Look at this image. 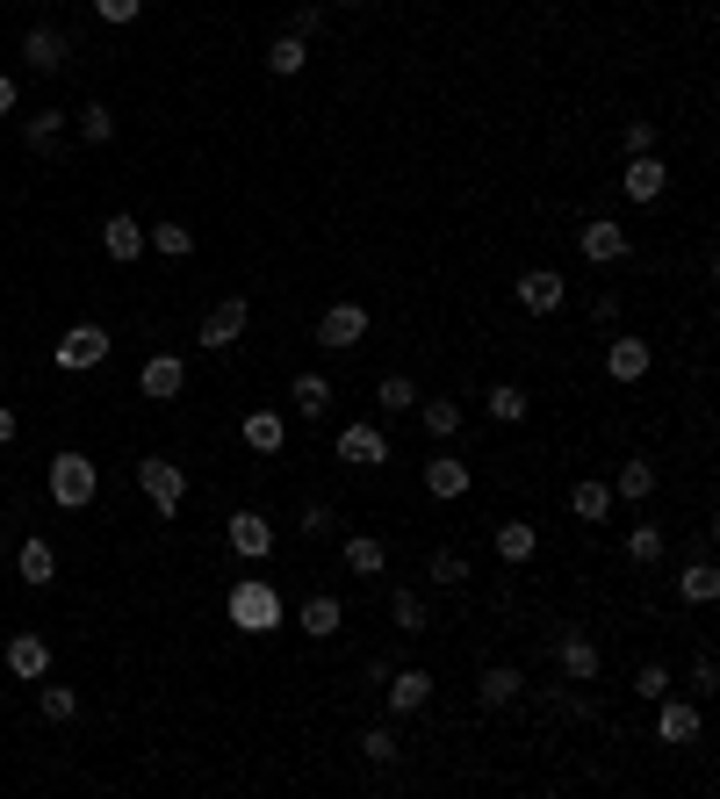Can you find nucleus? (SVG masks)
Wrapping results in <instances>:
<instances>
[{
  "instance_id": "f257e3e1",
  "label": "nucleus",
  "mask_w": 720,
  "mask_h": 799,
  "mask_svg": "<svg viewBox=\"0 0 720 799\" xmlns=\"http://www.w3.org/2000/svg\"><path fill=\"white\" fill-rule=\"evenodd\" d=\"M224 620H231L238 634H274V627H282V591H274L267 576H238L231 598H224Z\"/></svg>"
},
{
  "instance_id": "f03ea898",
  "label": "nucleus",
  "mask_w": 720,
  "mask_h": 799,
  "mask_svg": "<svg viewBox=\"0 0 720 799\" xmlns=\"http://www.w3.org/2000/svg\"><path fill=\"white\" fill-rule=\"evenodd\" d=\"M95 490H101V468H95L80 447H66V454L51 461V504H58V512H80V504H95Z\"/></svg>"
},
{
  "instance_id": "7ed1b4c3",
  "label": "nucleus",
  "mask_w": 720,
  "mask_h": 799,
  "mask_svg": "<svg viewBox=\"0 0 720 799\" xmlns=\"http://www.w3.org/2000/svg\"><path fill=\"white\" fill-rule=\"evenodd\" d=\"M137 490L151 497V512H159V519H174L180 504H188V468H180V461L145 454V461H137Z\"/></svg>"
},
{
  "instance_id": "20e7f679",
  "label": "nucleus",
  "mask_w": 720,
  "mask_h": 799,
  "mask_svg": "<svg viewBox=\"0 0 720 799\" xmlns=\"http://www.w3.org/2000/svg\"><path fill=\"white\" fill-rule=\"evenodd\" d=\"M245 325H253V303H245V296H224L217 310H209L203 325H195V346L224 353V346H238V339H245Z\"/></svg>"
},
{
  "instance_id": "39448f33",
  "label": "nucleus",
  "mask_w": 720,
  "mask_h": 799,
  "mask_svg": "<svg viewBox=\"0 0 720 799\" xmlns=\"http://www.w3.org/2000/svg\"><path fill=\"white\" fill-rule=\"evenodd\" d=\"M51 353H58V367H66V375H87V367L109 361V325H72Z\"/></svg>"
},
{
  "instance_id": "423d86ee",
  "label": "nucleus",
  "mask_w": 720,
  "mask_h": 799,
  "mask_svg": "<svg viewBox=\"0 0 720 799\" xmlns=\"http://www.w3.org/2000/svg\"><path fill=\"white\" fill-rule=\"evenodd\" d=\"M512 296H519V310H533V317H555L562 310V296H570V282H562L555 267H526L512 282Z\"/></svg>"
},
{
  "instance_id": "0eeeda50",
  "label": "nucleus",
  "mask_w": 720,
  "mask_h": 799,
  "mask_svg": "<svg viewBox=\"0 0 720 799\" xmlns=\"http://www.w3.org/2000/svg\"><path fill=\"white\" fill-rule=\"evenodd\" d=\"M663 188H670V166L655 159V151H634V159L620 166V195L627 203H663Z\"/></svg>"
},
{
  "instance_id": "6e6552de",
  "label": "nucleus",
  "mask_w": 720,
  "mask_h": 799,
  "mask_svg": "<svg viewBox=\"0 0 720 799\" xmlns=\"http://www.w3.org/2000/svg\"><path fill=\"white\" fill-rule=\"evenodd\" d=\"M555 663H562V678H570V684H591V678H599V641H591L584 627H562V634H555Z\"/></svg>"
},
{
  "instance_id": "1a4fd4ad",
  "label": "nucleus",
  "mask_w": 720,
  "mask_h": 799,
  "mask_svg": "<svg viewBox=\"0 0 720 799\" xmlns=\"http://www.w3.org/2000/svg\"><path fill=\"white\" fill-rule=\"evenodd\" d=\"M22 66H29V72H66V66H72V43H66V29L37 22V29L22 37Z\"/></svg>"
},
{
  "instance_id": "9d476101",
  "label": "nucleus",
  "mask_w": 720,
  "mask_h": 799,
  "mask_svg": "<svg viewBox=\"0 0 720 799\" xmlns=\"http://www.w3.org/2000/svg\"><path fill=\"white\" fill-rule=\"evenodd\" d=\"M137 389H145L151 404H174V396L188 389V367H180V353H151V361L137 367Z\"/></svg>"
},
{
  "instance_id": "9b49d317",
  "label": "nucleus",
  "mask_w": 720,
  "mask_h": 799,
  "mask_svg": "<svg viewBox=\"0 0 720 799\" xmlns=\"http://www.w3.org/2000/svg\"><path fill=\"white\" fill-rule=\"evenodd\" d=\"M361 339H367V310H361V303H332V310L317 317V346L346 353V346H361Z\"/></svg>"
},
{
  "instance_id": "f8f14e48",
  "label": "nucleus",
  "mask_w": 720,
  "mask_h": 799,
  "mask_svg": "<svg viewBox=\"0 0 720 799\" xmlns=\"http://www.w3.org/2000/svg\"><path fill=\"white\" fill-rule=\"evenodd\" d=\"M231 555L238 562H267L274 555V519L267 512H231Z\"/></svg>"
},
{
  "instance_id": "ddd939ff",
  "label": "nucleus",
  "mask_w": 720,
  "mask_h": 799,
  "mask_svg": "<svg viewBox=\"0 0 720 799\" xmlns=\"http://www.w3.org/2000/svg\"><path fill=\"white\" fill-rule=\"evenodd\" d=\"M655 734H663L670 749H678V742H699V706H692V699H670V691H663V699H655Z\"/></svg>"
},
{
  "instance_id": "4468645a",
  "label": "nucleus",
  "mask_w": 720,
  "mask_h": 799,
  "mask_svg": "<svg viewBox=\"0 0 720 799\" xmlns=\"http://www.w3.org/2000/svg\"><path fill=\"white\" fill-rule=\"evenodd\" d=\"M576 245H584L591 267H612V259H627V230L612 224V217H591L584 230H576Z\"/></svg>"
},
{
  "instance_id": "2eb2a0df",
  "label": "nucleus",
  "mask_w": 720,
  "mask_h": 799,
  "mask_svg": "<svg viewBox=\"0 0 720 799\" xmlns=\"http://www.w3.org/2000/svg\"><path fill=\"white\" fill-rule=\"evenodd\" d=\"M101 253H109L116 267H130V259L145 253V224L122 217V209H116V217H101Z\"/></svg>"
},
{
  "instance_id": "dca6fc26",
  "label": "nucleus",
  "mask_w": 720,
  "mask_h": 799,
  "mask_svg": "<svg viewBox=\"0 0 720 799\" xmlns=\"http://www.w3.org/2000/svg\"><path fill=\"white\" fill-rule=\"evenodd\" d=\"M339 461H354V468H382V461H389L382 425H346V433H339Z\"/></svg>"
},
{
  "instance_id": "f3484780",
  "label": "nucleus",
  "mask_w": 720,
  "mask_h": 799,
  "mask_svg": "<svg viewBox=\"0 0 720 799\" xmlns=\"http://www.w3.org/2000/svg\"><path fill=\"white\" fill-rule=\"evenodd\" d=\"M8 670H14V678H29V684H43V678H51V641H43V634H14L8 641Z\"/></svg>"
},
{
  "instance_id": "a211bd4d",
  "label": "nucleus",
  "mask_w": 720,
  "mask_h": 799,
  "mask_svg": "<svg viewBox=\"0 0 720 799\" xmlns=\"http://www.w3.org/2000/svg\"><path fill=\"white\" fill-rule=\"evenodd\" d=\"M490 548H497V562H533V548H541V533H533V519H497V533H490Z\"/></svg>"
},
{
  "instance_id": "6ab92c4d",
  "label": "nucleus",
  "mask_w": 720,
  "mask_h": 799,
  "mask_svg": "<svg viewBox=\"0 0 720 799\" xmlns=\"http://www.w3.org/2000/svg\"><path fill=\"white\" fill-rule=\"evenodd\" d=\"M649 361H655L649 339H627V332L605 346V375H612V382H641V375H649Z\"/></svg>"
},
{
  "instance_id": "aec40b11",
  "label": "nucleus",
  "mask_w": 720,
  "mask_h": 799,
  "mask_svg": "<svg viewBox=\"0 0 720 799\" xmlns=\"http://www.w3.org/2000/svg\"><path fill=\"white\" fill-rule=\"evenodd\" d=\"M389 684V713H425L433 706V678L425 670H396V678H382Z\"/></svg>"
},
{
  "instance_id": "412c9836",
  "label": "nucleus",
  "mask_w": 720,
  "mask_h": 799,
  "mask_svg": "<svg viewBox=\"0 0 720 799\" xmlns=\"http://www.w3.org/2000/svg\"><path fill=\"white\" fill-rule=\"evenodd\" d=\"M296 620H303V634H310V641H332V634H339V620H346V612H339V598H332V591H310V598H303V612H296Z\"/></svg>"
},
{
  "instance_id": "4be33fe9",
  "label": "nucleus",
  "mask_w": 720,
  "mask_h": 799,
  "mask_svg": "<svg viewBox=\"0 0 720 799\" xmlns=\"http://www.w3.org/2000/svg\"><path fill=\"white\" fill-rule=\"evenodd\" d=\"M14 576H22L29 591H43V583L58 576V555H51V541H22V548H14Z\"/></svg>"
},
{
  "instance_id": "5701e85b",
  "label": "nucleus",
  "mask_w": 720,
  "mask_h": 799,
  "mask_svg": "<svg viewBox=\"0 0 720 799\" xmlns=\"http://www.w3.org/2000/svg\"><path fill=\"white\" fill-rule=\"evenodd\" d=\"M469 483H476V475H469V461H454V454L425 461V490H433V497H469Z\"/></svg>"
},
{
  "instance_id": "b1692460",
  "label": "nucleus",
  "mask_w": 720,
  "mask_h": 799,
  "mask_svg": "<svg viewBox=\"0 0 720 799\" xmlns=\"http://www.w3.org/2000/svg\"><path fill=\"white\" fill-rule=\"evenodd\" d=\"M245 447L253 454H282L288 447V418L282 411H253V418H245Z\"/></svg>"
},
{
  "instance_id": "393cba45",
  "label": "nucleus",
  "mask_w": 720,
  "mask_h": 799,
  "mask_svg": "<svg viewBox=\"0 0 720 799\" xmlns=\"http://www.w3.org/2000/svg\"><path fill=\"white\" fill-rule=\"evenodd\" d=\"M339 562H346L354 576H382V570H389V548H382L375 533H354V541L339 548Z\"/></svg>"
},
{
  "instance_id": "a878e982",
  "label": "nucleus",
  "mask_w": 720,
  "mask_h": 799,
  "mask_svg": "<svg viewBox=\"0 0 720 799\" xmlns=\"http://www.w3.org/2000/svg\"><path fill=\"white\" fill-rule=\"evenodd\" d=\"M519 691H526V678H519L512 663H497V670H483V678H476V699L490 706V713H497V706H512Z\"/></svg>"
},
{
  "instance_id": "bb28decb",
  "label": "nucleus",
  "mask_w": 720,
  "mask_h": 799,
  "mask_svg": "<svg viewBox=\"0 0 720 799\" xmlns=\"http://www.w3.org/2000/svg\"><path fill=\"white\" fill-rule=\"evenodd\" d=\"M483 411H490V418H497V425H519V418H526V411H533V396L519 389V382H490Z\"/></svg>"
},
{
  "instance_id": "cd10ccee",
  "label": "nucleus",
  "mask_w": 720,
  "mask_h": 799,
  "mask_svg": "<svg viewBox=\"0 0 720 799\" xmlns=\"http://www.w3.org/2000/svg\"><path fill=\"white\" fill-rule=\"evenodd\" d=\"M612 497H620V504H649V497H655V468H649V461H620Z\"/></svg>"
},
{
  "instance_id": "c85d7f7f",
  "label": "nucleus",
  "mask_w": 720,
  "mask_h": 799,
  "mask_svg": "<svg viewBox=\"0 0 720 799\" xmlns=\"http://www.w3.org/2000/svg\"><path fill=\"white\" fill-rule=\"evenodd\" d=\"M570 519H584V526L612 519V483H570Z\"/></svg>"
},
{
  "instance_id": "c756f323",
  "label": "nucleus",
  "mask_w": 720,
  "mask_h": 799,
  "mask_svg": "<svg viewBox=\"0 0 720 799\" xmlns=\"http://www.w3.org/2000/svg\"><path fill=\"white\" fill-rule=\"evenodd\" d=\"M678 598H684V605H713V598H720V570H713L707 555H699L692 570L678 576Z\"/></svg>"
},
{
  "instance_id": "7c9ffc66",
  "label": "nucleus",
  "mask_w": 720,
  "mask_h": 799,
  "mask_svg": "<svg viewBox=\"0 0 720 799\" xmlns=\"http://www.w3.org/2000/svg\"><path fill=\"white\" fill-rule=\"evenodd\" d=\"M303 66H310V43H303V37H274L267 43V72H274V80H296Z\"/></svg>"
},
{
  "instance_id": "2f4dec72",
  "label": "nucleus",
  "mask_w": 720,
  "mask_h": 799,
  "mask_svg": "<svg viewBox=\"0 0 720 799\" xmlns=\"http://www.w3.org/2000/svg\"><path fill=\"white\" fill-rule=\"evenodd\" d=\"M288 404H296L303 418H325V411H332V382H325V375L310 367V375H296V389H288Z\"/></svg>"
},
{
  "instance_id": "473e14b6",
  "label": "nucleus",
  "mask_w": 720,
  "mask_h": 799,
  "mask_svg": "<svg viewBox=\"0 0 720 799\" xmlns=\"http://www.w3.org/2000/svg\"><path fill=\"white\" fill-rule=\"evenodd\" d=\"M375 404L389 411V418H396V411H418V382H411V375H382L375 382Z\"/></svg>"
},
{
  "instance_id": "72a5a7b5",
  "label": "nucleus",
  "mask_w": 720,
  "mask_h": 799,
  "mask_svg": "<svg viewBox=\"0 0 720 799\" xmlns=\"http://www.w3.org/2000/svg\"><path fill=\"white\" fill-rule=\"evenodd\" d=\"M418 425L433 440H454V433H462V404H447V396H440V404H418Z\"/></svg>"
},
{
  "instance_id": "f704fd0d",
  "label": "nucleus",
  "mask_w": 720,
  "mask_h": 799,
  "mask_svg": "<svg viewBox=\"0 0 720 799\" xmlns=\"http://www.w3.org/2000/svg\"><path fill=\"white\" fill-rule=\"evenodd\" d=\"M72 130H80V145H109V137H116V116L101 109V101H87V109L72 116Z\"/></svg>"
},
{
  "instance_id": "c9c22d12",
  "label": "nucleus",
  "mask_w": 720,
  "mask_h": 799,
  "mask_svg": "<svg viewBox=\"0 0 720 799\" xmlns=\"http://www.w3.org/2000/svg\"><path fill=\"white\" fill-rule=\"evenodd\" d=\"M145 245H159L166 259H188V253H195V230H188V224H151Z\"/></svg>"
},
{
  "instance_id": "e433bc0d",
  "label": "nucleus",
  "mask_w": 720,
  "mask_h": 799,
  "mask_svg": "<svg viewBox=\"0 0 720 799\" xmlns=\"http://www.w3.org/2000/svg\"><path fill=\"white\" fill-rule=\"evenodd\" d=\"M627 562L655 570V562H663V533H655V526H634V533H627Z\"/></svg>"
},
{
  "instance_id": "4c0bfd02",
  "label": "nucleus",
  "mask_w": 720,
  "mask_h": 799,
  "mask_svg": "<svg viewBox=\"0 0 720 799\" xmlns=\"http://www.w3.org/2000/svg\"><path fill=\"white\" fill-rule=\"evenodd\" d=\"M37 706H43V720H72V713H80V691H72V684H43Z\"/></svg>"
},
{
  "instance_id": "58836bf2",
  "label": "nucleus",
  "mask_w": 720,
  "mask_h": 799,
  "mask_svg": "<svg viewBox=\"0 0 720 799\" xmlns=\"http://www.w3.org/2000/svg\"><path fill=\"white\" fill-rule=\"evenodd\" d=\"M389 620L404 627V634H418V627H425V598L418 591H389Z\"/></svg>"
},
{
  "instance_id": "ea45409f",
  "label": "nucleus",
  "mask_w": 720,
  "mask_h": 799,
  "mask_svg": "<svg viewBox=\"0 0 720 799\" xmlns=\"http://www.w3.org/2000/svg\"><path fill=\"white\" fill-rule=\"evenodd\" d=\"M361 757H367V763H396V757H404V742H396L389 728H367V734H361Z\"/></svg>"
},
{
  "instance_id": "a19ab883",
  "label": "nucleus",
  "mask_w": 720,
  "mask_h": 799,
  "mask_svg": "<svg viewBox=\"0 0 720 799\" xmlns=\"http://www.w3.org/2000/svg\"><path fill=\"white\" fill-rule=\"evenodd\" d=\"M425 576H433V583H469V555H454V548H440V555L425 562Z\"/></svg>"
},
{
  "instance_id": "79ce46f5",
  "label": "nucleus",
  "mask_w": 720,
  "mask_h": 799,
  "mask_svg": "<svg viewBox=\"0 0 720 799\" xmlns=\"http://www.w3.org/2000/svg\"><path fill=\"white\" fill-rule=\"evenodd\" d=\"M663 691H670V663H641V670H634V699H649V706H655Z\"/></svg>"
},
{
  "instance_id": "37998d69",
  "label": "nucleus",
  "mask_w": 720,
  "mask_h": 799,
  "mask_svg": "<svg viewBox=\"0 0 720 799\" xmlns=\"http://www.w3.org/2000/svg\"><path fill=\"white\" fill-rule=\"evenodd\" d=\"M58 130H66V116H58V109H43V116H29V122H22V137H29L37 151H43V145H58Z\"/></svg>"
},
{
  "instance_id": "c03bdc74",
  "label": "nucleus",
  "mask_w": 720,
  "mask_h": 799,
  "mask_svg": "<svg viewBox=\"0 0 720 799\" xmlns=\"http://www.w3.org/2000/svg\"><path fill=\"white\" fill-rule=\"evenodd\" d=\"M317 29H325V8H317V0H303V8L288 14V37H303V43H310Z\"/></svg>"
},
{
  "instance_id": "a18cd8bd",
  "label": "nucleus",
  "mask_w": 720,
  "mask_h": 799,
  "mask_svg": "<svg viewBox=\"0 0 720 799\" xmlns=\"http://www.w3.org/2000/svg\"><path fill=\"white\" fill-rule=\"evenodd\" d=\"M95 14H101V22H137L145 0H95Z\"/></svg>"
},
{
  "instance_id": "49530a36",
  "label": "nucleus",
  "mask_w": 720,
  "mask_h": 799,
  "mask_svg": "<svg viewBox=\"0 0 720 799\" xmlns=\"http://www.w3.org/2000/svg\"><path fill=\"white\" fill-rule=\"evenodd\" d=\"M620 145H627V159H634V151H655V122H627Z\"/></svg>"
},
{
  "instance_id": "de8ad7c7",
  "label": "nucleus",
  "mask_w": 720,
  "mask_h": 799,
  "mask_svg": "<svg viewBox=\"0 0 720 799\" xmlns=\"http://www.w3.org/2000/svg\"><path fill=\"white\" fill-rule=\"evenodd\" d=\"M720 684V663H713V649H699L692 655V691H713Z\"/></svg>"
},
{
  "instance_id": "09e8293b",
  "label": "nucleus",
  "mask_w": 720,
  "mask_h": 799,
  "mask_svg": "<svg viewBox=\"0 0 720 799\" xmlns=\"http://www.w3.org/2000/svg\"><path fill=\"white\" fill-rule=\"evenodd\" d=\"M296 526L310 533V541H325V533H332V512H325V504H303V519H296Z\"/></svg>"
},
{
  "instance_id": "8fccbe9b",
  "label": "nucleus",
  "mask_w": 720,
  "mask_h": 799,
  "mask_svg": "<svg viewBox=\"0 0 720 799\" xmlns=\"http://www.w3.org/2000/svg\"><path fill=\"white\" fill-rule=\"evenodd\" d=\"M14 440H22V418H14V411L0 404V447H14Z\"/></svg>"
},
{
  "instance_id": "3c124183",
  "label": "nucleus",
  "mask_w": 720,
  "mask_h": 799,
  "mask_svg": "<svg viewBox=\"0 0 720 799\" xmlns=\"http://www.w3.org/2000/svg\"><path fill=\"white\" fill-rule=\"evenodd\" d=\"M0 116H14V80L0 72Z\"/></svg>"
},
{
  "instance_id": "603ef678",
  "label": "nucleus",
  "mask_w": 720,
  "mask_h": 799,
  "mask_svg": "<svg viewBox=\"0 0 720 799\" xmlns=\"http://www.w3.org/2000/svg\"><path fill=\"white\" fill-rule=\"evenodd\" d=\"M332 8H367V0H332Z\"/></svg>"
},
{
  "instance_id": "864d4df0",
  "label": "nucleus",
  "mask_w": 720,
  "mask_h": 799,
  "mask_svg": "<svg viewBox=\"0 0 720 799\" xmlns=\"http://www.w3.org/2000/svg\"><path fill=\"white\" fill-rule=\"evenodd\" d=\"M0 555H8V533H0Z\"/></svg>"
},
{
  "instance_id": "5fc2aeb1",
  "label": "nucleus",
  "mask_w": 720,
  "mask_h": 799,
  "mask_svg": "<svg viewBox=\"0 0 720 799\" xmlns=\"http://www.w3.org/2000/svg\"><path fill=\"white\" fill-rule=\"evenodd\" d=\"M0 375H8V361H0Z\"/></svg>"
}]
</instances>
